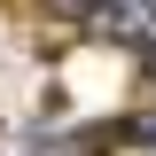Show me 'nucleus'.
Returning <instances> with one entry per match:
<instances>
[{"label": "nucleus", "instance_id": "nucleus-2", "mask_svg": "<svg viewBox=\"0 0 156 156\" xmlns=\"http://www.w3.org/2000/svg\"><path fill=\"white\" fill-rule=\"evenodd\" d=\"M148 62H156V55H148Z\"/></svg>", "mask_w": 156, "mask_h": 156}, {"label": "nucleus", "instance_id": "nucleus-1", "mask_svg": "<svg viewBox=\"0 0 156 156\" xmlns=\"http://www.w3.org/2000/svg\"><path fill=\"white\" fill-rule=\"evenodd\" d=\"M101 31L125 39V47H140V55H156V0H109L101 8Z\"/></svg>", "mask_w": 156, "mask_h": 156}]
</instances>
